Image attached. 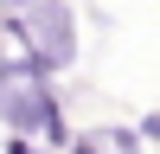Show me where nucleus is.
<instances>
[{"mask_svg":"<svg viewBox=\"0 0 160 154\" xmlns=\"http://www.w3.org/2000/svg\"><path fill=\"white\" fill-rule=\"evenodd\" d=\"M96 141H102V154H141V135L122 128V122H115V128H96Z\"/></svg>","mask_w":160,"mask_h":154,"instance_id":"obj_2","label":"nucleus"},{"mask_svg":"<svg viewBox=\"0 0 160 154\" xmlns=\"http://www.w3.org/2000/svg\"><path fill=\"white\" fill-rule=\"evenodd\" d=\"M0 122H7L13 141H32L38 135V148H51V154L71 148V122H64L58 84L38 77L26 58H7V64H0Z\"/></svg>","mask_w":160,"mask_h":154,"instance_id":"obj_1","label":"nucleus"},{"mask_svg":"<svg viewBox=\"0 0 160 154\" xmlns=\"http://www.w3.org/2000/svg\"><path fill=\"white\" fill-rule=\"evenodd\" d=\"M135 135H141V148H160V109L141 116V122H135Z\"/></svg>","mask_w":160,"mask_h":154,"instance_id":"obj_3","label":"nucleus"},{"mask_svg":"<svg viewBox=\"0 0 160 154\" xmlns=\"http://www.w3.org/2000/svg\"><path fill=\"white\" fill-rule=\"evenodd\" d=\"M0 154H45V148H38V141H13V135H7V148H0Z\"/></svg>","mask_w":160,"mask_h":154,"instance_id":"obj_4","label":"nucleus"}]
</instances>
